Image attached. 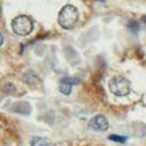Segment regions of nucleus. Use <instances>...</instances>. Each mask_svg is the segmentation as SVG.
Segmentation results:
<instances>
[{
  "mask_svg": "<svg viewBox=\"0 0 146 146\" xmlns=\"http://www.w3.org/2000/svg\"><path fill=\"white\" fill-rule=\"evenodd\" d=\"M78 21V11L72 4H66L58 14V23L64 29H72Z\"/></svg>",
  "mask_w": 146,
  "mask_h": 146,
  "instance_id": "1",
  "label": "nucleus"
},
{
  "mask_svg": "<svg viewBox=\"0 0 146 146\" xmlns=\"http://www.w3.org/2000/svg\"><path fill=\"white\" fill-rule=\"evenodd\" d=\"M108 88L115 96H126L130 94V81L123 76H114L110 80Z\"/></svg>",
  "mask_w": 146,
  "mask_h": 146,
  "instance_id": "2",
  "label": "nucleus"
},
{
  "mask_svg": "<svg viewBox=\"0 0 146 146\" xmlns=\"http://www.w3.org/2000/svg\"><path fill=\"white\" fill-rule=\"evenodd\" d=\"M11 26H12V30H14L15 34L25 36V35H29L33 31L34 23H33L31 18H29L26 15H21V16H16L15 19L12 21Z\"/></svg>",
  "mask_w": 146,
  "mask_h": 146,
  "instance_id": "3",
  "label": "nucleus"
},
{
  "mask_svg": "<svg viewBox=\"0 0 146 146\" xmlns=\"http://www.w3.org/2000/svg\"><path fill=\"white\" fill-rule=\"evenodd\" d=\"M88 126L89 129H92L95 131H106L108 129V120L106 119V116H103V115H96L89 120Z\"/></svg>",
  "mask_w": 146,
  "mask_h": 146,
  "instance_id": "4",
  "label": "nucleus"
},
{
  "mask_svg": "<svg viewBox=\"0 0 146 146\" xmlns=\"http://www.w3.org/2000/svg\"><path fill=\"white\" fill-rule=\"evenodd\" d=\"M76 84V78H70V77H62L60 80V84H58V89L60 92L64 95H69L70 91H72V85Z\"/></svg>",
  "mask_w": 146,
  "mask_h": 146,
  "instance_id": "5",
  "label": "nucleus"
},
{
  "mask_svg": "<svg viewBox=\"0 0 146 146\" xmlns=\"http://www.w3.org/2000/svg\"><path fill=\"white\" fill-rule=\"evenodd\" d=\"M12 111H14V112H18V114L29 115L31 112V107H30L29 103H16V104L12 107Z\"/></svg>",
  "mask_w": 146,
  "mask_h": 146,
  "instance_id": "6",
  "label": "nucleus"
},
{
  "mask_svg": "<svg viewBox=\"0 0 146 146\" xmlns=\"http://www.w3.org/2000/svg\"><path fill=\"white\" fill-rule=\"evenodd\" d=\"M23 80H25L29 85H36L38 83H41L39 77H38L34 72H31V70H29V72H26L23 74Z\"/></svg>",
  "mask_w": 146,
  "mask_h": 146,
  "instance_id": "7",
  "label": "nucleus"
},
{
  "mask_svg": "<svg viewBox=\"0 0 146 146\" xmlns=\"http://www.w3.org/2000/svg\"><path fill=\"white\" fill-rule=\"evenodd\" d=\"M49 139L46 138H42V137H34L31 141H30V145L31 146H49Z\"/></svg>",
  "mask_w": 146,
  "mask_h": 146,
  "instance_id": "8",
  "label": "nucleus"
},
{
  "mask_svg": "<svg viewBox=\"0 0 146 146\" xmlns=\"http://www.w3.org/2000/svg\"><path fill=\"white\" fill-rule=\"evenodd\" d=\"M108 139H111V141H115V142H126V141H127V137H125V135H116V134H111V135L108 137Z\"/></svg>",
  "mask_w": 146,
  "mask_h": 146,
  "instance_id": "9",
  "label": "nucleus"
},
{
  "mask_svg": "<svg viewBox=\"0 0 146 146\" xmlns=\"http://www.w3.org/2000/svg\"><path fill=\"white\" fill-rule=\"evenodd\" d=\"M3 91L7 92V94H12V92L15 91V85H14L12 83H7L4 87H3Z\"/></svg>",
  "mask_w": 146,
  "mask_h": 146,
  "instance_id": "10",
  "label": "nucleus"
},
{
  "mask_svg": "<svg viewBox=\"0 0 146 146\" xmlns=\"http://www.w3.org/2000/svg\"><path fill=\"white\" fill-rule=\"evenodd\" d=\"M129 27H130V30L133 29L134 31H138V29H139V23L135 22V21H131V22H129Z\"/></svg>",
  "mask_w": 146,
  "mask_h": 146,
  "instance_id": "11",
  "label": "nucleus"
},
{
  "mask_svg": "<svg viewBox=\"0 0 146 146\" xmlns=\"http://www.w3.org/2000/svg\"><path fill=\"white\" fill-rule=\"evenodd\" d=\"M3 42H4V36H3V34L0 33V46L3 45Z\"/></svg>",
  "mask_w": 146,
  "mask_h": 146,
  "instance_id": "12",
  "label": "nucleus"
},
{
  "mask_svg": "<svg viewBox=\"0 0 146 146\" xmlns=\"http://www.w3.org/2000/svg\"><path fill=\"white\" fill-rule=\"evenodd\" d=\"M142 22H143V23H146V15L142 16Z\"/></svg>",
  "mask_w": 146,
  "mask_h": 146,
  "instance_id": "13",
  "label": "nucleus"
}]
</instances>
